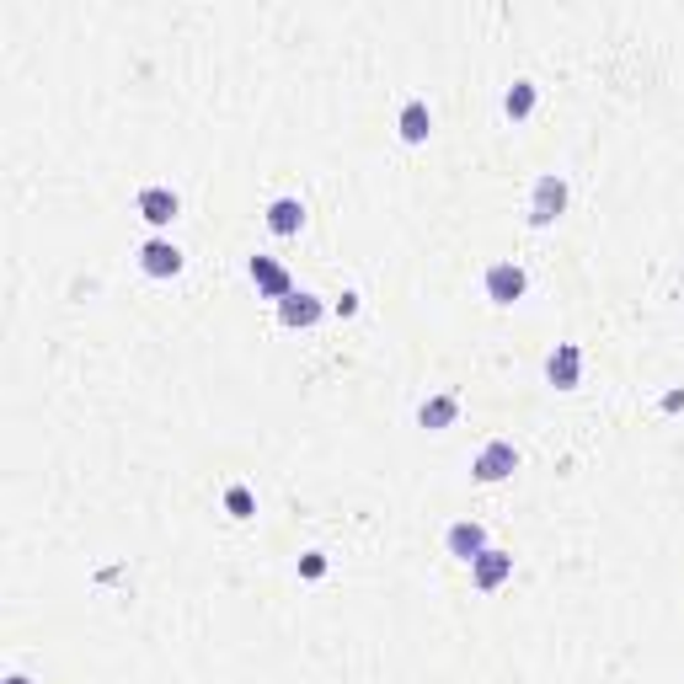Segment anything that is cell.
<instances>
[{
  "label": "cell",
  "instance_id": "14",
  "mask_svg": "<svg viewBox=\"0 0 684 684\" xmlns=\"http://www.w3.org/2000/svg\"><path fill=\"white\" fill-rule=\"evenodd\" d=\"M503 113H508V118H530V113H535V86H530V81H513L508 97H503Z\"/></svg>",
  "mask_w": 684,
  "mask_h": 684
},
{
  "label": "cell",
  "instance_id": "17",
  "mask_svg": "<svg viewBox=\"0 0 684 684\" xmlns=\"http://www.w3.org/2000/svg\"><path fill=\"white\" fill-rule=\"evenodd\" d=\"M6 684H33V679H27V674H11V679H6Z\"/></svg>",
  "mask_w": 684,
  "mask_h": 684
},
{
  "label": "cell",
  "instance_id": "1",
  "mask_svg": "<svg viewBox=\"0 0 684 684\" xmlns=\"http://www.w3.org/2000/svg\"><path fill=\"white\" fill-rule=\"evenodd\" d=\"M524 289H530V278H524L519 262H492V268H487V300H492V305L524 300Z\"/></svg>",
  "mask_w": 684,
  "mask_h": 684
},
{
  "label": "cell",
  "instance_id": "4",
  "mask_svg": "<svg viewBox=\"0 0 684 684\" xmlns=\"http://www.w3.org/2000/svg\"><path fill=\"white\" fill-rule=\"evenodd\" d=\"M546 375H551V385H562V391H572V385H578V375H583L578 342H556V353L546 359Z\"/></svg>",
  "mask_w": 684,
  "mask_h": 684
},
{
  "label": "cell",
  "instance_id": "10",
  "mask_svg": "<svg viewBox=\"0 0 684 684\" xmlns=\"http://www.w3.org/2000/svg\"><path fill=\"white\" fill-rule=\"evenodd\" d=\"M471 572H476V583H481V588H497V583H503L508 572H513V556H508V551H492V546H487V551H481L476 562H471Z\"/></svg>",
  "mask_w": 684,
  "mask_h": 684
},
{
  "label": "cell",
  "instance_id": "2",
  "mask_svg": "<svg viewBox=\"0 0 684 684\" xmlns=\"http://www.w3.org/2000/svg\"><path fill=\"white\" fill-rule=\"evenodd\" d=\"M562 209H567V182L556 177V171H546V177L535 182V193H530V220L535 225H551Z\"/></svg>",
  "mask_w": 684,
  "mask_h": 684
},
{
  "label": "cell",
  "instance_id": "9",
  "mask_svg": "<svg viewBox=\"0 0 684 684\" xmlns=\"http://www.w3.org/2000/svg\"><path fill=\"white\" fill-rule=\"evenodd\" d=\"M139 214H145L150 225H171L177 220V193L171 188H145L139 193Z\"/></svg>",
  "mask_w": 684,
  "mask_h": 684
},
{
  "label": "cell",
  "instance_id": "8",
  "mask_svg": "<svg viewBox=\"0 0 684 684\" xmlns=\"http://www.w3.org/2000/svg\"><path fill=\"white\" fill-rule=\"evenodd\" d=\"M278 316H284V326H316L321 321V300L305 289H294L289 300H278Z\"/></svg>",
  "mask_w": 684,
  "mask_h": 684
},
{
  "label": "cell",
  "instance_id": "16",
  "mask_svg": "<svg viewBox=\"0 0 684 684\" xmlns=\"http://www.w3.org/2000/svg\"><path fill=\"white\" fill-rule=\"evenodd\" d=\"M300 572H305V578H321V572H326V556H321V551H310L305 562H300Z\"/></svg>",
  "mask_w": 684,
  "mask_h": 684
},
{
  "label": "cell",
  "instance_id": "6",
  "mask_svg": "<svg viewBox=\"0 0 684 684\" xmlns=\"http://www.w3.org/2000/svg\"><path fill=\"white\" fill-rule=\"evenodd\" d=\"M487 551V530L471 519H460V524H449V556H460V562H476V556Z\"/></svg>",
  "mask_w": 684,
  "mask_h": 684
},
{
  "label": "cell",
  "instance_id": "5",
  "mask_svg": "<svg viewBox=\"0 0 684 684\" xmlns=\"http://www.w3.org/2000/svg\"><path fill=\"white\" fill-rule=\"evenodd\" d=\"M139 268H145L150 278H171L182 268V252L171 241H145V246H139Z\"/></svg>",
  "mask_w": 684,
  "mask_h": 684
},
{
  "label": "cell",
  "instance_id": "3",
  "mask_svg": "<svg viewBox=\"0 0 684 684\" xmlns=\"http://www.w3.org/2000/svg\"><path fill=\"white\" fill-rule=\"evenodd\" d=\"M471 471H476V481H503V476L519 471V449H513L508 439H492V444L476 455Z\"/></svg>",
  "mask_w": 684,
  "mask_h": 684
},
{
  "label": "cell",
  "instance_id": "11",
  "mask_svg": "<svg viewBox=\"0 0 684 684\" xmlns=\"http://www.w3.org/2000/svg\"><path fill=\"white\" fill-rule=\"evenodd\" d=\"M268 225L278 230V236H294V230L305 225V204H300V198H273V204H268Z\"/></svg>",
  "mask_w": 684,
  "mask_h": 684
},
{
  "label": "cell",
  "instance_id": "12",
  "mask_svg": "<svg viewBox=\"0 0 684 684\" xmlns=\"http://www.w3.org/2000/svg\"><path fill=\"white\" fill-rule=\"evenodd\" d=\"M455 412H460L455 396H433V401H423V407H417V423H423L428 433H439V428L455 423Z\"/></svg>",
  "mask_w": 684,
  "mask_h": 684
},
{
  "label": "cell",
  "instance_id": "7",
  "mask_svg": "<svg viewBox=\"0 0 684 684\" xmlns=\"http://www.w3.org/2000/svg\"><path fill=\"white\" fill-rule=\"evenodd\" d=\"M252 284H257L262 294H273V300H289V294H294V284H289V273L278 268L273 257H252Z\"/></svg>",
  "mask_w": 684,
  "mask_h": 684
},
{
  "label": "cell",
  "instance_id": "15",
  "mask_svg": "<svg viewBox=\"0 0 684 684\" xmlns=\"http://www.w3.org/2000/svg\"><path fill=\"white\" fill-rule=\"evenodd\" d=\"M225 508L236 513V519H252L257 503H252V492H246V487H230V492H225Z\"/></svg>",
  "mask_w": 684,
  "mask_h": 684
},
{
  "label": "cell",
  "instance_id": "13",
  "mask_svg": "<svg viewBox=\"0 0 684 684\" xmlns=\"http://www.w3.org/2000/svg\"><path fill=\"white\" fill-rule=\"evenodd\" d=\"M428 129H433L428 102H407V107H401V139H407V145H423Z\"/></svg>",
  "mask_w": 684,
  "mask_h": 684
}]
</instances>
